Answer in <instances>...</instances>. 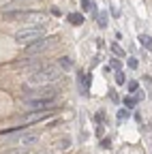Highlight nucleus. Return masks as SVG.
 Masks as SVG:
<instances>
[{"instance_id":"5701e85b","label":"nucleus","mask_w":152,"mask_h":154,"mask_svg":"<svg viewBox=\"0 0 152 154\" xmlns=\"http://www.w3.org/2000/svg\"><path fill=\"white\" fill-rule=\"evenodd\" d=\"M36 154H49V152H36Z\"/></svg>"},{"instance_id":"39448f33","label":"nucleus","mask_w":152,"mask_h":154,"mask_svg":"<svg viewBox=\"0 0 152 154\" xmlns=\"http://www.w3.org/2000/svg\"><path fill=\"white\" fill-rule=\"evenodd\" d=\"M54 111H56V107H54V109H30L28 113H22V120L28 122V124H30V122H41V120L51 118Z\"/></svg>"},{"instance_id":"4468645a","label":"nucleus","mask_w":152,"mask_h":154,"mask_svg":"<svg viewBox=\"0 0 152 154\" xmlns=\"http://www.w3.org/2000/svg\"><path fill=\"white\" fill-rule=\"evenodd\" d=\"M126 62H129V69H133V71H135V69L139 66V62H137V58H129Z\"/></svg>"},{"instance_id":"0eeeda50","label":"nucleus","mask_w":152,"mask_h":154,"mask_svg":"<svg viewBox=\"0 0 152 154\" xmlns=\"http://www.w3.org/2000/svg\"><path fill=\"white\" fill-rule=\"evenodd\" d=\"M137 41H139L148 51H152V36H150V34H144V32H141V34L137 36Z\"/></svg>"},{"instance_id":"f257e3e1","label":"nucleus","mask_w":152,"mask_h":154,"mask_svg":"<svg viewBox=\"0 0 152 154\" xmlns=\"http://www.w3.org/2000/svg\"><path fill=\"white\" fill-rule=\"evenodd\" d=\"M58 79H62V69L58 64H39L34 71L28 73L26 84L28 86H54Z\"/></svg>"},{"instance_id":"20e7f679","label":"nucleus","mask_w":152,"mask_h":154,"mask_svg":"<svg viewBox=\"0 0 152 154\" xmlns=\"http://www.w3.org/2000/svg\"><path fill=\"white\" fill-rule=\"evenodd\" d=\"M56 41H58L56 36H49V34H47V36L41 38V41L28 45V47H26V54H28V56H41V54H45L47 49H51V45H54Z\"/></svg>"},{"instance_id":"dca6fc26","label":"nucleus","mask_w":152,"mask_h":154,"mask_svg":"<svg viewBox=\"0 0 152 154\" xmlns=\"http://www.w3.org/2000/svg\"><path fill=\"white\" fill-rule=\"evenodd\" d=\"M101 148H103V150H109V148H111V139H107V137L101 139Z\"/></svg>"},{"instance_id":"7ed1b4c3","label":"nucleus","mask_w":152,"mask_h":154,"mask_svg":"<svg viewBox=\"0 0 152 154\" xmlns=\"http://www.w3.org/2000/svg\"><path fill=\"white\" fill-rule=\"evenodd\" d=\"M41 141V131H30V128H20L17 137L13 139L15 146H24V148H34L36 143Z\"/></svg>"},{"instance_id":"6e6552de","label":"nucleus","mask_w":152,"mask_h":154,"mask_svg":"<svg viewBox=\"0 0 152 154\" xmlns=\"http://www.w3.org/2000/svg\"><path fill=\"white\" fill-rule=\"evenodd\" d=\"M69 22H71L73 26H82V24H84V13H77V11L71 13V15H69Z\"/></svg>"},{"instance_id":"412c9836","label":"nucleus","mask_w":152,"mask_h":154,"mask_svg":"<svg viewBox=\"0 0 152 154\" xmlns=\"http://www.w3.org/2000/svg\"><path fill=\"white\" fill-rule=\"evenodd\" d=\"M51 15H56V17H60V15H62V11H60L58 7H51Z\"/></svg>"},{"instance_id":"9d476101","label":"nucleus","mask_w":152,"mask_h":154,"mask_svg":"<svg viewBox=\"0 0 152 154\" xmlns=\"http://www.w3.org/2000/svg\"><path fill=\"white\" fill-rule=\"evenodd\" d=\"M30 148H24V146H15V148H7L2 154H28Z\"/></svg>"},{"instance_id":"f3484780","label":"nucleus","mask_w":152,"mask_h":154,"mask_svg":"<svg viewBox=\"0 0 152 154\" xmlns=\"http://www.w3.org/2000/svg\"><path fill=\"white\" fill-rule=\"evenodd\" d=\"M137 88H139V84L133 79V82H129V92H137Z\"/></svg>"},{"instance_id":"2eb2a0df","label":"nucleus","mask_w":152,"mask_h":154,"mask_svg":"<svg viewBox=\"0 0 152 154\" xmlns=\"http://www.w3.org/2000/svg\"><path fill=\"white\" fill-rule=\"evenodd\" d=\"M124 82H126V79H124V73H122V71H118V73H116V84H120V86H122Z\"/></svg>"},{"instance_id":"423d86ee","label":"nucleus","mask_w":152,"mask_h":154,"mask_svg":"<svg viewBox=\"0 0 152 154\" xmlns=\"http://www.w3.org/2000/svg\"><path fill=\"white\" fill-rule=\"evenodd\" d=\"M26 109H54L56 99H24Z\"/></svg>"},{"instance_id":"4be33fe9","label":"nucleus","mask_w":152,"mask_h":154,"mask_svg":"<svg viewBox=\"0 0 152 154\" xmlns=\"http://www.w3.org/2000/svg\"><path fill=\"white\" fill-rule=\"evenodd\" d=\"M109 96H111L113 103H118V94H116V90H109Z\"/></svg>"},{"instance_id":"f03ea898","label":"nucleus","mask_w":152,"mask_h":154,"mask_svg":"<svg viewBox=\"0 0 152 154\" xmlns=\"http://www.w3.org/2000/svg\"><path fill=\"white\" fill-rule=\"evenodd\" d=\"M49 34V28H47V24H28V26H24V28H20L15 32V43L17 45H32V43H36V41H41L43 36H47Z\"/></svg>"},{"instance_id":"9b49d317","label":"nucleus","mask_w":152,"mask_h":154,"mask_svg":"<svg viewBox=\"0 0 152 154\" xmlns=\"http://www.w3.org/2000/svg\"><path fill=\"white\" fill-rule=\"evenodd\" d=\"M69 146H71V139L69 137H62V139L56 141V148H58V150H69Z\"/></svg>"},{"instance_id":"1a4fd4ad","label":"nucleus","mask_w":152,"mask_h":154,"mask_svg":"<svg viewBox=\"0 0 152 154\" xmlns=\"http://www.w3.org/2000/svg\"><path fill=\"white\" fill-rule=\"evenodd\" d=\"M58 66H60L62 71H71V69H73V60H71V58H67V56H62L60 60H58Z\"/></svg>"},{"instance_id":"ddd939ff","label":"nucleus","mask_w":152,"mask_h":154,"mask_svg":"<svg viewBox=\"0 0 152 154\" xmlns=\"http://www.w3.org/2000/svg\"><path fill=\"white\" fill-rule=\"evenodd\" d=\"M111 51L116 54V56H124V51L120 49V45H118V43H111Z\"/></svg>"},{"instance_id":"f8f14e48","label":"nucleus","mask_w":152,"mask_h":154,"mask_svg":"<svg viewBox=\"0 0 152 154\" xmlns=\"http://www.w3.org/2000/svg\"><path fill=\"white\" fill-rule=\"evenodd\" d=\"M137 101H139L137 96H126V99H124V107L126 109H133V107L137 105Z\"/></svg>"},{"instance_id":"a211bd4d","label":"nucleus","mask_w":152,"mask_h":154,"mask_svg":"<svg viewBox=\"0 0 152 154\" xmlns=\"http://www.w3.org/2000/svg\"><path fill=\"white\" fill-rule=\"evenodd\" d=\"M129 116H131L129 109H120V111H118V120H124V118H129Z\"/></svg>"},{"instance_id":"6ab92c4d","label":"nucleus","mask_w":152,"mask_h":154,"mask_svg":"<svg viewBox=\"0 0 152 154\" xmlns=\"http://www.w3.org/2000/svg\"><path fill=\"white\" fill-rule=\"evenodd\" d=\"M99 26H101V28H105V26H107V17H105V13H103V15H99Z\"/></svg>"},{"instance_id":"aec40b11","label":"nucleus","mask_w":152,"mask_h":154,"mask_svg":"<svg viewBox=\"0 0 152 154\" xmlns=\"http://www.w3.org/2000/svg\"><path fill=\"white\" fill-rule=\"evenodd\" d=\"M109 62H111V66L116 69V71H120V60H118V58H111Z\"/></svg>"}]
</instances>
